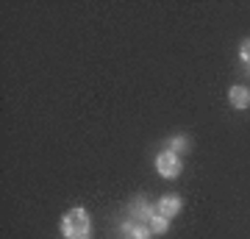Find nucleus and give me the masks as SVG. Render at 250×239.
Masks as SVG:
<instances>
[{
  "instance_id": "nucleus-1",
  "label": "nucleus",
  "mask_w": 250,
  "mask_h": 239,
  "mask_svg": "<svg viewBox=\"0 0 250 239\" xmlns=\"http://www.w3.org/2000/svg\"><path fill=\"white\" fill-rule=\"evenodd\" d=\"M62 231L67 239L86 237V231H89V214H86V209H70L62 217Z\"/></svg>"
},
{
  "instance_id": "nucleus-2",
  "label": "nucleus",
  "mask_w": 250,
  "mask_h": 239,
  "mask_svg": "<svg viewBox=\"0 0 250 239\" xmlns=\"http://www.w3.org/2000/svg\"><path fill=\"white\" fill-rule=\"evenodd\" d=\"M181 167H184V164H181V159L178 156H175V153H161L159 159H156V170H159V175L161 178H175L181 173Z\"/></svg>"
},
{
  "instance_id": "nucleus-3",
  "label": "nucleus",
  "mask_w": 250,
  "mask_h": 239,
  "mask_svg": "<svg viewBox=\"0 0 250 239\" xmlns=\"http://www.w3.org/2000/svg\"><path fill=\"white\" fill-rule=\"evenodd\" d=\"M156 212L161 214V217H175V214L181 212V197L178 195H161V200H159V206H156Z\"/></svg>"
},
{
  "instance_id": "nucleus-4",
  "label": "nucleus",
  "mask_w": 250,
  "mask_h": 239,
  "mask_svg": "<svg viewBox=\"0 0 250 239\" xmlns=\"http://www.w3.org/2000/svg\"><path fill=\"white\" fill-rule=\"evenodd\" d=\"M123 234L128 239H147V237H150V225L136 222V220H125L123 222Z\"/></svg>"
},
{
  "instance_id": "nucleus-5",
  "label": "nucleus",
  "mask_w": 250,
  "mask_h": 239,
  "mask_svg": "<svg viewBox=\"0 0 250 239\" xmlns=\"http://www.w3.org/2000/svg\"><path fill=\"white\" fill-rule=\"evenodd\" d=\"M228 98H231V106H236V109H248L250 106V92L245 87H231Z\"/></svg>"
},
{
  "instance_id": "nucleus-6",
  "label": "nucleus",
  "mask_w": 250,
  "mask_h": 239,
  "mask_svg": "<svg viewBox=\"0 0 250 239\" xmlns=\"http://www.w3.org/2000/svg\"><path fill=\"white\" fill-rule=\"evenodd\" d=\"M187 151H189V139L187 136H172L170 139V153L178 156V153H187Z\"/></svg>"
},
{
  "instance_id": "nucleus-7",
  "label": "nucleus",
  "mask_w": 250,
  "mask_h": 239,
  "mask_svg": "<svg viewBox=\"0 0 250 239\" xmlns=\"http://www.w3.org/2000/svg\"><path fill=\"white\" fill-rule=\"evenodd\" d=\"M167 228H170V220H167V217L156 214V217L150 220V231H153V234H167Z\"/></svg>"
},
{
  "instance_id": "nucleus-8",
  "label": "nucleus",
  "mask_w": 250,
  "mask_h": 239,
  "mask_svg": "<svg viewBox=\"0 0 250 239\" xmlns=\"http://www.w3.org/2000/svg\"><path fill=\"white\" fill-rule=\"evenodd\" d=\"M239 53H242V62H248V67H250V39H245V42H242Z\"/></svg>"
},
{
  "instance_id": "nucleus-9",
  "label": "nucleus",
  "mask_w": 250,
  "mask_h": 239,
  "mask_svg": "<svg viewBox=\"0 0 250 239\" xmlns=\"http://www.w3.org/2000/svg\"><path fill=\"white\" fill-rule=\"evenodd\" d=\"M81 239H89V237H81Z\"/></svg>"
}]
</instances>
